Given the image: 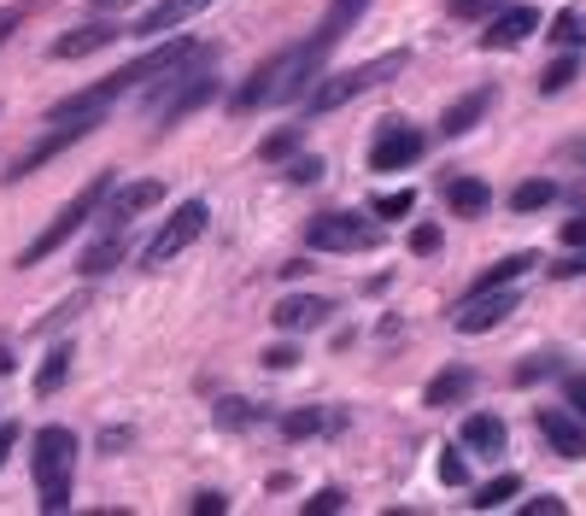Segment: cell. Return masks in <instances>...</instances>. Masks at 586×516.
<instances>
[{"label": "cell", "instance_id": "d6986e66", "mask_svg": "<svg viewBox=\"0 0 586 516\" xmlns=\"http://www.w3.org/2000/svg\"><path fill=\"white\" fill-rule=\"evenodd\" d=\"M124 30L117 24H82V30H71V36H59L54 42V59H82V54H100V47H112Z\"/></svg>", "mask_w": 586, "mask_h": 516}, {"label": "cell", "instance_id": "ee69618b", "mask_svg": "<svg viewBox=\"0 0 586 516\" xmlns=\"http://www.w3.org/2000/svg\"><path fill=\"white\" fill-rule=\"evenodd\" d=\"M563 247H568V253L586 247V217H568V223H563Z\"/></svg>", "mask_w": 586, "mask_h": 516}, {"label": "cell", "instance_id": "d590c367", "mask_svg": "<svg viewBox=\"0 0 586 516\" xmlns=\"http://www.w3.org/2000/svg\"><path fill=\"white\" fill-rule=\"evenodd\" d=\"M551 277H557V282H568V277H586V247H575V253L563 258V265H551Z\"/></svg>", "mask_w": 586, "mask_h": 516}, {"label": "cell", "instance_id": "1f68e13d", "mask_svg": "<svg viewBox=\"0 0 586 516\" xmlns=\"http://www.w3.org/2000/svg\"><path fill=\"white\" fill-rule=\"evenodd\" d=\"M410 205H417V194H410V188H399V194H382V200H375V217H405Z\"/></svg>", "mask_w": 586, "mask_h": 516}, {"label": "cell", "instance_id": "d4e9b609", "mask_svg": "<svg viewBox=\"0 0 586 516\" xmlns=\"http://www.w3.org/2000/svg\"><path fill=\"white\" fill-rule=\"evenodd\" d=\"M300 124H288V130H275V135H264V142H258V159L264 165H282V159H293V153H300Z\"/></svg>", "mask_w": 586, "mask_h": 516}, {"label": "cell", "instance_id": "ac0fdd59", "mask_svg": "<svg viewBox=\"0 0 586 516\" xmlns=\"http://www.w3.org/2000/svg\"><path fill=\"white\" fill-rule=\"evenodd\" d=\"M470 388H475V370H470V364H446L435 382L422 388V405H428V411H446V405H458Z\"/></svg>", "mask_w": 586, "mask_h": 516}, {"label": "cell", "instance_id": "b9f144b4", "mask_svg": "<svg viewBox=\"0 0 586 516\" xmlns=\"http://www.w3.org/2000/svg\"><path fill=\"white\" fill-rule=\"evenodd\" d=\"M522 516H563V498H528V505H522Z\"/></svg>", "mask_w": 586, "mask_h": 516}, {"label": "cell", "instance_id": "e575fe53", "mask_svg": "<svg viewBox=\"0 0 586 516\" xmlns=\"http://www.w3.org/2000/svg\"><path fill=\"white\" fill-rule=\"evenodd\" d=\"M446 7H452L458 19H493V12H498V0H446Z\"/></svg>", "mask_w": 586, "mask_h": 516}, {"label": "cell", "instance_id": "836d02e7", "mask_svg": "<svg viewBox=\"0 0 586 516\" xmlns=\"http://www.w3.org/2000/svg\"><path fill=\"white\" fill-rule=\"evenodd\" d=\"M329 516V511H347V493H340V487H323L317 498H305V516Z\"/></svg>", "mask_w": 586, "mask_h": 516}, {"label": "cell", "instance_id": "f546056e", "mask_svg": "<svg viewBox=\"0 0 586 516\" xmlns=\"http://www.w3.org/2000/svg\"><path fill=\"white\" fill-rule=\"evenodd\" d=\"M551 42L557 47H586V19L581 12H557V19H551Z\"/></svg>", "mask_w": 586, "mask_h": 516}, {"label": "cell", "instance_id": "c3c4849f", "mask_svg": "<svg viewBox=\"0 0 586 516\" xmlns=\"http://www.w3.org/2000/svg\"><path fill=\"white\" fill-rule=\"evenodd\" d=\"M563 153H568V159H575V165H586V135H575V142H568Z\"/></svg>", "mask_w": 586, "mask_h": 516}, {"label": "cell", "instance_id": "83f0119b", "mask_svg": "<svg viewBox=\"0 0 586 516\" xmlns=\"http://www.w3.org/2000/svg\"><path fill=\"white\" fill-rule=\"evenodd\" d=\"M551 200H557V182H545V177H533V182H522L510 194L516 212H540V205H551Z\"/></svg>", "mask_w": 586, "mask_h": 516}, {"label": "cell", "instance_id": "7dc6e473", "mask_svg": "<svg viewBox=\"0 0 586 516\" xmlns=\"http://www.w3.org/2000/svg\"><path fill=\"white\" fill-rule=\"evenodd\" d=\"M135 435H129V428H106V435H100V446H106V452H117V446H129Z\"/></svg>", "mask_w": 586, "mask_h": 516}, {"label": "cell", "instance_id": "6da1fadb", "mask_svg": "<svg viewBox=\"0 0 586 516\" xmlns=\"http://www.w3.org/2000/svg\"><path fill=\"white\" fill-rule=\"evenodd\" d=\"M323 65H329V54H317L312 42L282 47V54L264 59V65H258V71L235 89V112H258V106H282V100H300V94L323 77Z\"/></svg>", "mask_w": 586, "mask_h": 516}, {"label": "cell", "instance_id": "7a4b0ae2", "mask_svg": "<svg viewBox=\"0 0 586 516\" xmlns=\"http://www.w3.org/2000/svg\"><path fill=\"white\" fill-rule=\"evenodd\" d=\"M212 94H217V71H212V47H205L200 59H188L170 77H159V89H153V100H147V124H159V130L182 124V117L200 112Z\"/></svg>", "mask_w": 586, "mask_h": 516}, {"label": "cell", "instance_id": "4316f807", "mask_svg": "<svg viewBox=\"0 0 586 516\" xmlns=\"http://www.w3.org/2000/svg\"><path fill=\"white\" fill-rule=\"evenodd\" d=\"M516 493H522V475H498V481H487V487H475L470 505H475V511H498V505L516 498Z\"/></svg>", "mask_w": 586, "mask_h": 516}, {"label": "cell", "instance_id": "4fadbf2b", "mask_svg": "<svg viewBox=\"0 0 586 516\" xmlns=\"http://www.w3.org/2000/svg\"><path fill=\"white\" fill-rule=\"evenodd\" d=\"M540 435L551 440V452H557V458H586V417H581V411L545 405L540 411Z\"/></svg>", "mask_w": 586, "mask_h": 516}, {"label": "cell", "instance_id": "cb8c5ba5", "mask_svg": "<svg viewBox=\"0 0 586 516\" xmlns=\"http://www.w3.org/2000/svg\"><path fill=\"white\" fill-rule=\"evenodd\" d=\"M71 347H54L42 358V370H36V393H54V388H65V375H71Z\"/></svg>", "mask_w": 586, "mask_h": 516}, {"label": "cell", "instance_id": "f1b7e54d", "mask_svg": "<svg viewBox=\"0 0 586 516\" xmlns=\"http://www.w3.org/2000/svg\"><path fill=\"white\" fill-rule=\"evenodd\" d=\"M575 77H581V59H575V54L551 59V65H545V77H540V94H563Z\"/></svg>", "mask_w": 586, "mask_h": 516}, {"label": "cell", "instance_id": "4dcf8cb0", "mask_svg": "<svg viewBox=\"0 0 586 516\" xmlns=\"http://www.w3.org/2000/svg\"><path fill=\"white\" fill-rule=\"evenodd\" d=\"M252 417H258V411H252L247 400H223V405H217V428H247Z\"/></svg>", "mask_w": 586, "mask_h": 516}, {"label": "cell", "instance_id": "7bdbcfd3", "mask_svg": "<svg viewBox=\"0 0 586 516\" xmlns=\"http://www.w3.org/2000/svg\"><path fill=\"white\" fill-rule=\"evenodd\" d=\"M19 435H24L19 423H0V470H7V458H12V446H19Z\"/></svg>", "mask_w": 586, "mask_h": 516}, {"label": "cell", "instance_id": "74e56055", "mask_svg": "<svg viewBox=\"0 0 586 516\" xmlns=\"http://www.w3.org/2000/svg\"><path fill=\"white\" fill-rule=\"evenodd\" d=\"M223 511H229V498H223V493H212V487L194 493V516H223Z\"/></svg>", "mask_w": 586, "mask_h": 516}, {"label": "cell", "instance_id": "ab89813d", "mask_svg": "<svg viewBox=\"0 0 586 516\" xmlns=\"http://www.w3.org/2000/svg\"><path fill=\"white\" fill-rule=\"evenodd\" d=\"M288 177H293V182H317V177H323V159H293Z\"/></svg>", "mask_w": 586, "mask_h": 516}, {"label": "cell", "instance_id": "9c48e42d", "mask_svg": "<svg viewBox=\"0 0 586 516\" xmlns=\"http://www.w3.org/2000/svg\"><path fill=\"white\" fill-rule=\"evenodd\" d=\"M516 305H522V300H516L510 288H487V294H470V300H463L458 312H452V329H458V335H487V329H498V323L516 312Z\"/></svg>", "mask_w": 586, "mask_h": 516}, {"label": "cell", "instance_id": "484cf974", "mask_svg": "<svg viewBox=\"0 0 586 516\" xmlns=\"http://www.w3.org/2000/svg\"><path fill=\"white\" fill-rule=\"evenodd\" d=\"M329 423H340V417H323L317 405H305V411H288V417H282V435L305 440V435H317V428H329Z\"/></svg>", "mask_w": 586, "mask_h": 516}, {"label": "cell", "instance_id": "5b68a950", "mask_svg": "<svg viewBox=\"0 0 586 516\" xmlns=\"http://www.w3.org/2000/svg\"><path fill=\"white\" fill-rule=\"evenodd\" d=\"M30 463H36V493H42V511H47V516H59L65 505H71L77 435H71V428H42V435H36V452H30Z\"/></svg>", "mask_w": 586, "mask_h": 516}, {"label": "cell", "instance_id": "f6af8a7d", "mask_svg": "<svg viewBox=\"0 0 586 516\" xmlns=\"http://www.w3.org/2000/svg\"><path fill=\"white\" fill-rule=\"evenodd\" d=\"M568 411H581V417H586V375H568Z\"/></svg>", "mask_w": 586, "mask_h": 516}, {"label": "cell", "instance_id": "e0dca14e", "mask_svg": "<svg viewBox=\"0 0 586 516\" xmlns=\"http://www.w3.org/2000/svg\"><path fill=\"white\" fill-rule=\"evenodd\" d=\"M212 0H159L153 12H142V24H135V36H170L177 24H188L194 12H205Z\"/></svg>", "mask_w": 586, "mask_h": 516}, {"label": "cell", "instance_id": "8fae6325", "mask_svg": "<svg viewBox=\"0 0 586 516\" xmlns=\"http://www.w3.org/2000/svg\"><path fill=\"white\" fill-rule=\"evenodd\" d=\"M370 7H375V0H329V12H323V24H317L305 42H312L317 54H335V47L347 42L358 24H364V12H370Z\"/></svg>", "mask_w": 586, "mask_h": 516}, {"label": "cell", "instance_id": "603a6c76", "mask_svg": "<svg viewBox=\"0 0 586 516\" xmlns=\"http://www.w3.org/2000/svg\"><path fill=\"white\" fill-rule=\"evenodd\" d=\"M533 265H540V258H533V253H510V258H498L493 270H481V277H475V288H470V294H487V288H510L516 277H528Z\"/></svg>", "mask_w": 586, "mask_h": 516}, {"label": "cell", "instance_id": "2e32d148", "mask_svg": "<svg viewBox=\"0 0 586 516\" xmlns=\"http://www.w3.org/2000/svg\"><path fill=\"white\" fill-rule=\"evenodd\" d=\"M270 317H275V329L300 335V329H317V323L329 317V300H317V294H288Z\"/></svg>", "mask_w": 586, "mask_h": 516}, {"label": "cell", "instance_id": "f35d334b", "mask_svg": "<svg viewBox=\"0 0 586 516\" xmlns=\"http://www.w3.org/2000/svg\"><path fill=\"white\" fill-rule=\"evenodd\" d=\"M293 364H300L293 347H264V370H293Z\"/></svg>", "mask_w": 586, "mask_h": 516}, {"label": "cell", "instance_id": "ba28073f", "mask_svg": "<svg viewBox=\"0 0 586 516\" xmlns=\"http://www.w3.org/2000/svg\"><path fill=\"white\" fill-rule=\"evenodd\" d=\"M205 217H212V212H205V200H182V205H177V217H170L165 229L147 240V253H142V258H147V265H170V258L188 253V247H194V240L205 235Z\"/></svg>", "mask_w": 586, "mask_h": 516}, {"label": "cell", "instance_id": "52a82bcc", "mask_svg": "<svg viewBox=\"0 0 586 516\" xmlns=\"http://www.w3.org/2000/svg\"><path fill=\"white\" fill-rule=\"evenodd\" d=\"M305 240L317 253H370V247H382V229L358 212H323L305 223Z\"/></svg>", "mask_w": 586, "mask_h": 516}, {"label": "cell", "instance_id": "d6a6232c", "mask_svg": "<svg viewBox=\"0 0 586 516\" xmlns=\"http://www.w3.org/2000/svg\"><path fill=\"white\" fill-rule=\"evenodd\" d=\"M410 253H440V223H417V229H410Z\"/></svg>", "mask_w": 586, "mask_h": 516}, {"label": "cell", "instance_id": "8d00e7d4", "mask_svg": "<svg viewBox=\"0 0 586 516\" xmlns=\"http://www.w3.org/2000/svg\"><path fill=\"white\" fill-rule=\"evenodd\" d=\"M440 481H446V487H463V481H470V470H463V458H458V452H446V458H440Z\"/></svg>", "mask_w": 586, "mask_h": 516}, {"label": "cell", "instance_id": "bcb514c9", "mask_svg": "<svg viewBox=\"0 0 586 516\" xmlns=\"http://www.w3.org/2000/svg\"><path fill=\"white\" fill-rule=\"evenodd\" d=\"M551 370H557V364H551V358H533V364H522V370H516V382H540V375H551Z\"/></svg>", "mask_w": 586, "mask_h": 516}, {"label": "cell", "instance_id": "f907efd6", "mask_svg": "<svg viewBox=\"0 0 586 516\" xmlns=\"http://www.w3.org/2000/svg\"><path fill=\"white\" fill-rule=\"evenodd\" d=\"M94 7H124V0H94Z\"/></svg>", "mask_w": 586, "mask_h": 516}, {"label": "cell", "instance_id": "30bf717a", "mask_svg": "<svg viewBox=\"0 0 586 516\" xmlns=\"http://www.w3.org/2000/svg\"><path fill=\"white\" fill-rule=\"evenodd\" d=\"M417 159H422V135L410 124H382V135L370 147V170H410Z\"/></svg>", "mask_w": 586, "mask_h": 516}, {"label": "cell", "instance_id": "ffe728a7", "mask_svg": "<svg viewBox=\"0 0 586 516\" xmlns=\"http://www.w3.org/2000/svg\"><path fill=\"white\" fill-rule=\"evenodd\" d=\"M446 205H452V217H481L493 205V188L481 177H452L446 182Z\"/></svg>", "mask_w": 586, "mask_h": 516}, {"label": "cell", "instance_id": "3957f363", "mask_svg": "<svg viewBox=\"0 0 586 516\" xmlns=\"http://www.w3.org/2000/svg\"><path fill=\"white\" fill-rule=\"evenodd\" d=\"M405 65H410V54H382V59H370V65H352V71H323L312 89H305V112H312V117L340 112L347 100L370 94V89H382L387 77H399Z\"/></svg>", "mask_w": 586, "mask_h": 516}, {"label": "cell", "instance_id": "9a60e30c", "mask_svg": "<svg viewBox=\"0 0 586 516\" xmlns=\"http://www.w3.org/2000/svg\"><path fill=\"white\" fill-rule=\"evenodd\" d=\"M165 200V182H129V188H112V205L100 217H112V223H129V217H142V212H153V205Z\"/></svg>", "mask_w": 586, "mask_h": 516}, {"label": "cell", "instance_id": "44dd1931", "mask_svg": "<svg viewBox=\"0 0 586 516\" xmlns=\"http://www.w3.org/2000/svg\"><path fill=\"white\" fill-rule=\"evenodd\" d=\"M487 106H493V89H475V94H463L458 106H446V117H440V135H470L481 117H487Z\"/></svg>", "mask_w": 586, "mask_h": 516}, {"label": "cell", "instance_id": "277c9868", "mask_svg": "<svg viewBox=\"0 0 586 516\" xmlns=\"http://www.w3.org/2000/svg\"><path fill=\"white\" fill-rule=\"evenodd\" d=\"M106 194H112V170H100V177H94L89 188H82V194H71V200L59 205V217L47 223V229H42L36 240H30L24 253H19V265L30 270V265H42V258H54V253H59V247H65V240H71L77 229H89V223L100 217V205H106Z\"/></svg>", "mask_w": 586, "mask_h": 516}, {"label": "cell", "instance_id": "681fc988", "mask_svg": "<svg viewBox=\"0 0 586 516\" xmlns=\"http://www.w3.org/2000/svg\"><path fill=\"white\" fill-rule=\"evenodd\" d=\"M12 364H19V358H12V352H7V347H0V375H7V370H12Z\"/></svg>", "mask_w": 586, "mask_h": 516}, {"label": "cell", "instance_id": "7c38bea8", "mask_svg": "<svg viewBox=\"0 0 586 516\" xmlns=\"http://www.w3.org/2000/svg\"><path fill=\"white\" fill-rule=\"evenodd\" d=\"M124 253H129V235H124V223L100 217V235H94L89 247L77 253V277H106V270H112Z\"/></svg>", "mask_w": 586, "mask_h": 516}, {"label": "cell", "instance_id": "60d3db41", "mask_svg": "<svg viewBox=\"0 0 586 516\" xmlns=\"http://www.w3.org/2000/svg\"><path fill=\"white\" fill-rule=\"evenodd\" d=\"M30 19V7H0V42H7L12 36V30H19Z\"/></svg>", "mask_w": 586, "mask_h": 516}, {"label": "cell", "instance_id": "5bb4252c", "mask_svg": "<svg viewBox=\"0 0 586 516\" xmlns=\"http://www.w3.org/2000/svg\"><path fill=\"white\" fill-rule=\"evenodd\" d=\"M533 30H540V12L533 7H510V12H498L493 30H481V47L487 54H505V47H522Z\"/></svg>", "mask_w": 586, "mask_h": 516}, {"label": "cell", "instance_id": "8992f818", "mask_svg": "<svg viewBox=\"0 0 586 516\" xmlns=\"http://www.w3.org/2000/svg\"><path fill=\"white\" fill-rule=\"evenodd\" d=\"M100 124H106V112H82V117H47V135L36 147H24L19 159H12L7 170H0V182H24V177H36L42 165H54L65 147H77L82 135H94Z\"/></svg>", "mask_w": 586, "mask_h": 516}, {"label": "cell", "instance_id": "7402d4cb", "mask_svg": "<svg viewBox=\"0 0 586 516\" xmlns=\"http://www.w3.org/2000/svg\"><path fill=\"white\" fill-rule=\"evenodd\" d=\"M463 446H470V452H481V458H498V452H505V423L487 417V411L463 417Z\"/></svg>", "mask_w": 586, "mask_h": 516}]
</instances>
